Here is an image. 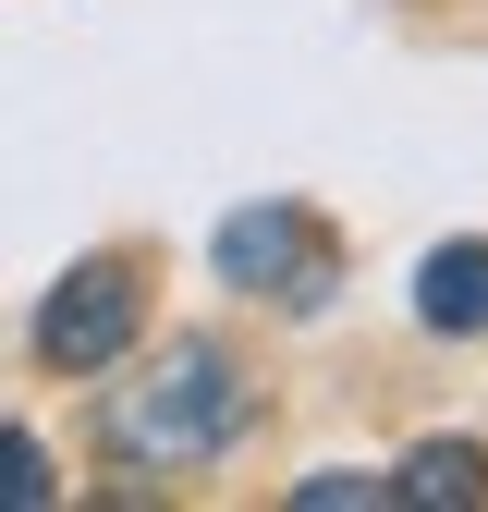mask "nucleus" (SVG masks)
<instances>
[{"mask_svg": "<svg viewBox=\"0 0 488 512\" xmlns=\"http://www.w3.org/2000/svg\"><path fill=\"white\" fill-rule=\"evenodd\" d=\"M391 500H415V512H440V500H476V452H464V439H427V452L391 476Z\"/></svg>", "mask_w": 488, "mask_h": 512, "instance_id": "nucleus-5", "label": "nucleus"}, {"mask_svg": "<svg viewBox=\"0 0 488 512\" xmlns=\"http://www.w3.org/2000/svg\"><path fill=\"white\" fill-rule=\"evenodd\" d=\"M220 281L232 293H318L330 281V244L305 232V208H232L220 220Z\"/></svg>", "mask_w": 488, "mask_h": 512, "instance_id": "nucleus-3", "label": "nucleus"}, {"mask_svg": "<svg viewBox=\"0 0 488 512\" xmlns=\"http://www.w3.org/2000/svg\"><path fill=\"white\" fill-rule=\"evenodd\" d=\"M122 342H135V269H74L49 293V317H37V354L61 366V378H86V366H122Z\"/></svg>", "mask_w": 488, "mask_h": 512, "instance_id": "nucleus-2", "label": "nucleus"}, {"mask_svg": "<svg viewBox=\"0 0 488 512\" xmlns=\"http://www.w3.org/2000/svg\"><path fill=\"white\" fill-rule=\"evenodd\" d=\"M232 427H244V378L220 354H171L159 378H135L110 403V452L122 464H208Z\"/></svg>", "mask_w": 488, "mask_h": 512, "instance_id": "nucleus-1", "label": "nucleus"}, {"mask_svg": "<svg viewBox=\"0 0 488 512\" xmlns=\"http://www.w3.org/2000/svg\"><path fill=\"white\" fill-rule=\"evenodd\" d=\"M37 500H49V452L25 427H0V512H37Z\"/></svg>", "mask_w": 488, "mask_h": 512, "instance_id": "nucleus-6", "label": "nucleus"}, {"mask_svg": "<svg viewBox=\"0 0 488 512\" xmlns=\"http://www.w3.org/2000/svg\"><path fill=\"white\" fill-rule=\"evenodd\" d=\"M415 317H427V330H488V244H440V256H427Z\"/></svg>", "mask_w": 488, "mask_h": 512, "instance_id": "nucleus-4", "label": "nucleus"}]
</instances>
